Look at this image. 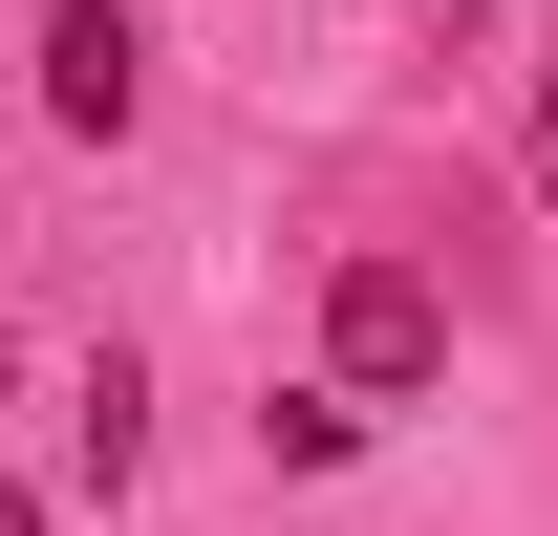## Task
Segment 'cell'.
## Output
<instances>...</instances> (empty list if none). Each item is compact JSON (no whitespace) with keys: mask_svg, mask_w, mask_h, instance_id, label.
Masks as SVG:
<instances>
[{"mask_svg":"<svg viewBox=\"0 0 558 536\" xmlns=\"http://www.w3.org/2000/svg\"><path fill=\"white\" fill-rule=\"evenodd\" d=\"M429 365H451V301H429V258H344V279H323V387H344V407H409Z\"/></svg>","mask_w":558,"mask_h":536,"instance_id":"cell-1","label":"cell"},{"mask_svg":"<svg viewBox=\"0 0 558 536\" xmlns=\"http://www.w3.org/2000/svg\"><path fill=\"white\" fill-rule=\"evenodd\" d=\"M130 108H150V44L108 22V0H65V22H44V130H86V150H130Z\"/></svg>","mask_w":558,"mask_h":536,"instance_id":"cell-2","label":"cell"},{"mask_svg":"<svg viewBox=\"0 0 558 536\" xmlns=\"http://www.w3.org/2000/svg\"><path fill=\"white\" fill-rule=\"evenodd\" d=\"M65 451L108 472V494H130V451H150V365H130V343H108V365H86V387H65Z\"/></svg>","mask_w":558,"mask_h":536,"instance_id":"cell-3","label":"cell"},{"mask_svg":"<svg viewBox=\"0 0 558 536\" xmlns=\"http://www.w3.org/2000/svg\"><path fill=\"white\" fill-rule=\"evenodd\" d=\"M258 451H279V472H344V451H365V407H344V387H279V407H258Z\"/></svg>","mask_w":558,"mask_h":536,"instance_id":"cell-4","label":"cell"},{"mask_svg":"<svg viewBox=\"0 0 558 536\" xmlns=\"http://www.w3.org/2000/svg\"><path fill=\"white\" fill-rule=\"evenodd\" d=\"M0 536H44V494H0Z\"/></svg>","mask_w":558,"mask_h":536,"instance_id":"cell-5","label":"cell"},{"mask_svg":"<svg viewBox=\"0 0 558 536\" xmlns=\"http://www.w3.org/2000/svg\"><path fill=\"white\" fill-rule=\"evenodd\" d=\"M0 365H22V343H0Z\"/></svg>","mask_w":558,"mask_h":536,"instance_id":"cell-6","label":"cell"}]
</instances>
